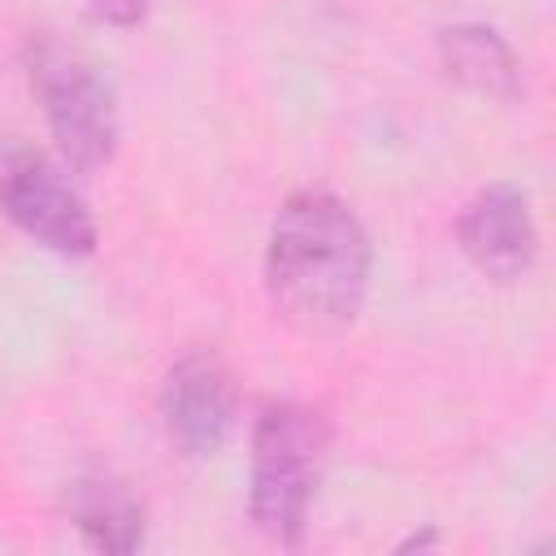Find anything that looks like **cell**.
<instances>
[{
  "mask_svg": "<svg viewBox=\"0 0 556 556\" xmlns=\"http://www.w3.org/2000/svg\"><path fill=\"white\" fill-rule=\"evenodd\" d=\"M26 83L43 109L61 161L74 174H96L117 156V139H122L117 91L78 43H65L61 35L48 30L30 35Z\"/></svg>",
  "mask_w": 556,
  "mask_h": 556,
  "instance_id": "cell-2",
  "label": "cell"
},
{
  "mask_svg": "<svg viewBox=\"0 0 556 556\" xmlns=\"http://www.w3.org/2000/svg\"><path fill=\"white\" fill-rule=\"evenodd\" d=\"M439 61L447 78H456L465 91L486 100H508L521 87L517 52L495 26H482V22H460L439 30Z\"/></svg>",
  "mask_w": 556,
  "mask_h": 556,
  "instance_id": "cell-8",
  "label": "cell"
},
{
  "mask_svg": "<svg viewBox=\"0 0 556 556\" xmlns=\"http://www.w3.org/2000/svg\"><path fill=\"white\" fill-rule=\"evenodd\" d=\"M235 408H239L235 378L213 352H191L165 374L161 417L169 443L182 456L191 460L217 456L235 430Z\"/></svg>",
  "mask_w": 556,
  "mask_h": 556,
  "instance_id": "cell-5",
  "label": "cell"
},
{
  "mask_svg": "<svg viewBox=\"0 0 556 556\" xmlns=\"http://www.w3.org/2000/svg\"><path fill=\"white\" fill-rule=\"evenodd\" d=\"M87 9H91V17H96L100 26H113V30H130V26H139V22L148 17L152 0H91Z\"/></svg>",
  "mask_w": 556,
  "mask_h": 556,
  "instance_id": "cell-9",
  "label": "cell"
},
{
  "mask_svg": "<svg viewBox=\"0 0 556 556\" xmlns=\"http://www.w3.org/2000/svg\"><path fill=\"white\" fill-rule=\"evenodd\" d=\"M326 426L313 408L278 400L265 404L252 426V482L248 508L265 539L300 547L308 530V508L321 473Z\"/></svg>",
  "mask_w": 556,
  "mask_h": 556,
  "instance_id": "cell-3",
  "label": "cell"
},
{
  "mask_svg": "<svg viewBox=\"0 0 556 556\" xmlns=\"http://www.w3.org/2000/svg\"><path fill=\"white\" fill-rule=\"evenodd\" d=\"M0 213L56 256H91L100 243V226L74 187L70 165L26 139L0 143Z\"/></svg>",
  "mask_w": 556,
  "mask_h": 556,
  "instance_id": "cell-4",
  "label": "cell"
},
{
  "mask_svg": "<svg viewBox=\"0 0 556 556\" xmlns=\"http://www.w3.org/2000/svg\"><path fill=\"white\" fill-rule=\"evenodd\" d=\"M456 239L469 265L495 282L521 278L539 256V226L530 195L513 182L482 187L456 217Z\"/></svg>",
  "mask_w": 556,
  "mask_h": 556,
  "instance_id": "cell-6",
  "label": "cell"
},
{
  "mask_svg": "<svg viewBox=\"0 0 556 556\" xmlns=\"http://www.w3.org/2000/svg\"><path fill=\"white\" fill-rule=\"evenodd\" d=\"M374 243L348 200L295 191L274 213L265 239V295L300 334H339L369 295Z\"/></svg>",
  "mask_w": 556,
  "mask_h": 556,
  "instance_id": "cell-1",
  "label": "cell"
},
{
  "mask_svg": "<svg viewBox=\"0 0 556 556\" xmlns=\"http://www.w3.org/2000/svg\"><path fill=\"white\" fill-rule=\"evenodd\" d=\"M70 521L74 530L100 547V552H139L143 547V526H148V513H143V500L109 469H87L70 482Z\"/></svg>",
  "mask_w": 556,
  "mask_h": 556,
  "instance_id": "cell-7",
  "label": "cell"
}]
</instances>
